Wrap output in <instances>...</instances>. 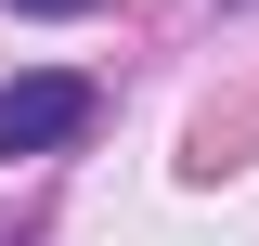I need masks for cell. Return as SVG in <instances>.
Wrapping results in <instances>:
<instances>
[{
	"label": "cell",
	"instance_id": "6da1fadb",
	"mask_svg": "<svg viewBox=\"0 0 259 246\" xmlns=\"http://www.w3.org/2000/svg\"><path fill=\"white\" fill-rule=\"evenodd\" d=\"M91 117H104V91L78 78V65H26V78H0V155H65Z\"/></svg>",
	"mask_w": 259,
	"mask_h": 246
},
{
	"label": "cell",
	"instance_id": "7a4b0ae2",
	"mask_svg": "<svg viewBox=\"0 0 259 246\" xmlns=\"http://www.w3.org/2000/svg\"><path fill=\"white\" fill-rule=\"evenodd\" d=\"M13 13H91V0H13Z\"/></svg>",
	"mask_w": 259,
	"mask_h": 246
}]
</instances>
